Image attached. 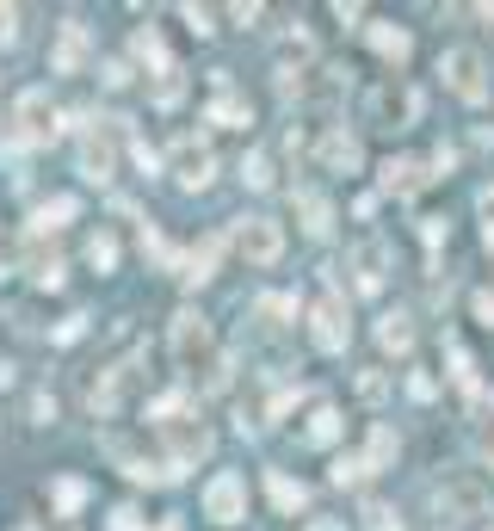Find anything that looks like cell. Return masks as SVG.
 I'll use <instances>...</instances> for the list:
<instances>
[{"instance_id": "6da1fadb", "label": "cell", "mask_w": 494, "mask_h": 531, "mask_svg": "<svg viewBox=\"0 0 494 531\" xmlns=\"http://www.w3.org/2000/svg\"><path fill=\"white\" fill-rule=\"evenodd\" d=\"M167 346H173V359H180V371L198 377V389H223V383H229V359L217 352V334H210V322H204L198 309H180V315H173Z\"/></svg>"}, {"instance_id": "7a4b0ae2", "label": "cell", "mask_w": 494, "mask_h": 531, "mask_svg": "<svg viewBox=\"0 0 494 531\" xmlns=\"http://www.w3.org/2000/svg\"><path fill=\"white\" fill-rule=\"evenodd\" d=\"M155 427H161V439L173 451V470H186V464H198V457H210V427H204L198 414H186L180 396L155 402Z\"/></svg>"}, {"instance_id": "3957f363", "label": "cell", "mask_w": 494, "mask_h": 531, "mask_svg": "<svg viewBox=\"0 0 494 531\" xmlns=\"http://www.w3.org/2000/svg\"><path fill=\"white\" fill-rule=\"evenodd\" d=\"M488 501H494V488H488L476 470H451V476L433 488V507H439L445 525H451V519H476V513H488Z\"/></svg>"}, {"instance_id": "277c9868", "label": "cell", "mask_w": 494, "mask_h": 531, "mask_svg": "<svg viewBox=\"0 0 494 531\" xmlns=\"http://www.w3.org/2000/svg\"><path fill=\"white\" fill-rule=\"evenodd\" d=\"M420 118V93L408 87V81H377L371 93H365V124H377V130H408Z\"/></svg>"}, {"instance_id": "5b68a950", "label": "cell", "mask_w": 494, "mask_h": 531, "mask_svg": "<svg viewBox=\"0 0 494 531\" xmlns=\"http://www.w3.org/2000/svg\"><path fill=\"white\" fill-rule=\"evenodd\" d=\"M235 254L247 266H278V254H285V229H278L272 217H241L235 223Z\"/></svg>"}, {"instance_id": "8992f818", "label": "cell", "mask_w": 494, "mask_h": 531, "mask_svg": "<svg viewBox=\"0 0 494 531\" xmlns=\"http://www.w3.org/2000/svg\"><path fill=\"white\" fill-rule=\"evenodd\" d=\"M439 75H445V87L464 99V105H482L488 99V68H482L476 50H445L439 56Z\"/></svg>"}, {"instance_id": "52a82bcc", "label": "cell", "mask_w": 494, "mask_h": 531, "mask_svg": "<svg viewBox=\"0 0 494 531\" xmlns=\"http://www.w3.org/2000/svg\"><path fill=\"white\" fill-rule=\"evenodd\" d=\"M13 124H19V143H50L56 136V105L44 87H25L19 105H13Z\"/></svg>"}, {"instance_id": "ba28073f", "label": "cell", "mask_w": 494, "mask_h": 531, "mask_svg": "<svg viewBox=\"0 0 494 531\" xmlns=\"http://www.w3.org/2000/svg\"><path fill=\"white\" fill-rule=\"evenodd\" d=\"M167 167H173V180H180L186 192H204L210 173H217V155H210L198 136H180V143H173V155H167Z\"/></svg>"}, {"instance_id": "9c48e42d", "label": "cell", "mask_w": 494, "mask_h": 531, "mask_svg": "<svg viewBox=\"0 0 494 531\" xmlns=\"http://www.w3.org/2000/svg\"><path fill=\"white\" fill-rule=\"evenodd\" d=\"M346 272H352V285H359L365 297H377V291H383V278H390V247H383V235H365L359 247H352Z\"/></svg>"}, {"instance_id": "30bf717a", "label": "cell", "mask_w": 494, "mask_h": 531, "mask_svg": "<svg viewBox=\"0 0 494 531\" xmlns=\"http://www.w3.org/2000/svg\"><path fill=\"white\" fill-rule=\"evenodd\" d=\"M204 513L217 519V525H235V519L247 513V482H241L235 470H223V476H210V488H204Z\"/></svg>"}, {"instance_id": "8fae6325", "label": "cell", "mask_w": 494, "mask_h": 531, "mask_svg": "<svg viewBox=\"0 0 494 531\" xmlns=\"http://www.w3.org/2000/svg\"><path fill=\"white\" fill-rule=\"evenodd\" d=\"M130 383H136V365H130V359L112 365V371H99V383L87 389V408H93L99 420H112V414L124 408V396H130Z\"/></svg>"}, {"instance_id": "7c38bea8", "label": "cell", "mask_w": 494, "mask_h": 531, "mask_svg": "<svg viewBox=\"0 0 494 531\" xmlns=\"http://www.w3.org/2000/svg\"><path fill=\"white\" fill-rule=\"evenodd\" d=\"M309 334H315V346H322V352H346V340H352L346 303L340 297H322V303H315V315H309Z\"/></svg>"}, {"instance_id": "4fadbf2b", "label": "cell", "mask_w": 494, "mask_h": 531, "mask_svg": "<svg viewBox=\"0 0 494 531\" xmlns=\"http://www.w3.org/2000/svg\"><path fill=\"white\" fill-rule=\"evenodd\" d=\"M315 155H322V167L328 173H359V136H352V130H328L322 136V143H315Z\"/></svg>"}, {"instance_id": "5bb4252c", "label": "cell", "mask_w": 494, "mask_h": 531, "mask_svg": "<svg viewBox=\"0 0 494 531\" xmlns=\"http://www.w3.org/2000/svg\"><path fill=\"white\" fill-rule=\"evenodd\" d=\"M377 180H383V192H396V198H414L420 186H427V180H433V173H427V167H420V161H408V155H402V161L390 155V161H383V167H377Z\"/></svg>"}, {"instance_id": "9a60e30c", "label": "cell", "mask_w": 494, "mask_h": 531, "mask_svg": "<svg viewBox=\"0 0 494 531\" xmlns=\"http://www.w3.org/2000/svg\"><path fill=\"white\" fill-rule=\"evenodd\" d=\"M81 180H93V186L112 180V136H105V130L81 136Z\"/></svg>"}, {"instance_id": "2e32d148", "label": "cell", "mask_w": 494, "mask_h": 531, "mask_svg": "<svg viewBox=\"0 0 494 531\" xmlns=\"http://www.w3.org/2000/svg\"><path fill=\"white\" fill-rule=\"evenodd\" d=\"M346 93V75L340 68H309V75H297V99L303 105H334Z\"/></svg>"}, {"instance_id": "e0dca14e", "label": "cell", "mask_w": 494, "mask_h": 531, "mask_svg": "<svg viewBox=\"0 0 494 531\" xmlns=\"http://www.w3.org/2000/svg\"><path fill=\"white\" fill-rule=\"evenodd\" d=\"M81 62H87V25H62V38L50 50V68L56 75H81Z\"/></svg>"}, {"instance_id": "ac0fdd59", "label": "cell", "mask_w": 494, "mask_h": 531, "mask_svg": "<svg viewBox=\"0 0 494 531\" xmlns=\"http://www.w3.org/2000/svg\"><path fill=\"white\" fill-rule=\"evenodd\" d=\"M210 124H229V130H247V124H254L247 99L229 93V75H223V68H217V105H210Z\"/></svg>"}, {"instance_id": "d6986e66", "label": "cell", "mask_w": 494, "mask_h": 531, "mask_svg": "<svg viewBox=\"0 0 494 531\" xmlns=\"http://www.w3.org/2000/svg\"><path fill=\"white\" fill-rule=\"evenodd\" d=\"M377 346L396 352V359H408V352H414V322H408V315H383V322H377Z\"/></svg>"}, {"instance_id": "ffe728a7", "label": "cell", "mask_w": 494, "mask_h": 531, "mask_svg": "<svg viewBox=\"0 0 494 531\" xmlns=\"http://www.w3.org/2000/svg\"><path fill=\"white\" fill-rule=\"evenodd\" d=\"M297 217H303L309 235H328V229H334V204H328L322 192H297Z\"/></svg>"}, {"instance_id": "44dd1931", "label": "cell", "mask_w": 494, "mask_h": 531, "mask_svg": "<svg viewBox=\"0 0 494 531\" xmlns=\"http://www.w3.org/2000/svg\"><path fill=\"white\" fill-rule=\"evenodd\" d=\"M266 494H272V507H278V513L309 507V488H303V482H291L285 470H272V476H266Z\"/></svg>"}, {"instance_id": "7402d4cb", "label": "cell", "mask_w": 494, "mask_h": 531, "mask_svg": "<svg viewBox=\"0 0 494 531\" xmlns=\"http://www.w3.org/2000/svg\"><path fill=\"white\" fill-rule=\"evenodd\" d=\"M371 50L383 56V62H408V50H414V38L402 25H371Z\"/></svg>"}, {"instance_id": "603a6c76", "label": "cell", "mask_w": 494, "mask_h": 531, "mask_svg": "<svg viewBox=\"0 0 494 531\" xmlns=\"http://www.w3.org/2000/svg\"><path fill=\"white\" fill-rule=\"evenodd\" d=\"M50 501H56V513H62V519H68V513H81V507H87V482H81V476H56Z\"/></svg>"}, {"instance_id": "cb8c5ba5", "label": "cell", "mask_w": 494, "mask_h": 531, "mask_svg": "<svg viewBox=\"0 0 494 531\" xmlns=\"http://www.w3.org/2000/svg\"><path fill=\"white\" fill-rule=\"evenodd\" d=\"M217 247H223V241H217V235H210L204 247H192V254H186V272H180V278H186V285H204V278H210V266H217Z\"/></svg>"}, {"instance_id": "d4e9b609", "label": "cell", "mask_w": 494, "mask_h": 531, "mask_svg": "<svg viewBox=\"0 0 494 531\" xmlns=\"http://www.w3.org/2000/svg\"><path fill=\"white\" fill-rule=\"evenodd\" d=\"M68 217H75V198H50V204H38V217H31V229H62Z\"/></svg>"}, {"instance_id": "484cf974", "label": "cell", "mask_w": 494, "mask_h": 531, "mask_svg": "<svg viewBox=\"0 0 494 531\" xmlns=\"http://www.w3.org/2000/svg\"><path fill=\"white\" fill-rule=\"evenodd\" d=\"M303 439H309V445H334V439H340V414L322 402V408H315V420H309V433H303Z\"/></svg>"}, {"instance_id": "4316f807", "label": "cell", "mask_w": 494, "mask_h": 531, "mask_svg": "<svg viewBox=\"0 0 494 531\" xmlns=\"http://www.w3.org/2000/svg\"><path fill=\"white\" fill-rule=\"evenodd\" d=\"M390 457H396V433L377 420V427H371V451H365V470H383Z\"/></svg>"}, {"instance_id": "83f0119b", "label": "cell", "mask_w": 494, "mask_h": 531, "mask_svg": "<svg viewBox=\"0 0 494 531\" xmlns=\"http://www.w3.org/2000/svg\"><path fill=\"white\" fill-rule=\"evenodd\" d=\"M136 56H143V62L155 68V75H161V68H173V62H167V50H161V31H155V25L136 31Z\"/></svg>"}, {"instance_id": "f1b7e54d", "label": "cell", "mask_w": 494, "mask_h": 531, "mask_svg": "<svg viewBox=\"0 0 494 531\" xmlns=\"http://www.w3.org/2000/svg\"><path fill=\"white\" fill-rule=\"evenodd\" d=\"M87 266H93V272H112V266H118V241L105 235V229L87 241Z\"/></svg>"}, {"instance_id": "f546056e", "label": "cell", "mask_w": 494, "mask_h": 531, "mask_svg": "<svg viewBox=\"0 0 494 531\" xmlns=\"http://www.w3.org/2000/svg\"><path fill=\"white\" fill-rule=\"evenodd\" d=\"M180 93H186L180 68H161V75H155V105H180Z\"/></svg>"}, {"instance_id": "4dcf8cb0", "label": "cell", "mask_w": 494, "mask_h": 531, "mask_svg": "<svg viewBox=\"0 0 494 531\" xmlns=\"http://www.w3.org/2000/svg\"><path fill=\"white\" fill-rule=\"evenodd\" d=\"M241 180L254 186V192H266V186H272V161H266V155H247V161H241Z\"/></svg>"}, {"instance_id": "1f68e13d", "label": "cell", "mask_w": 494, "mask_h": 531, "mask_svg": "<svg viewBox=\"0 0 494 531\" xmlns=\"http://www.w3.org/2000/svg\"><path fill=\"white\" fill-rule=\"evenodd\" d=\"M365 531H402L396 507H383V501H371V507H365Z\"/></svg>"}, {"instance_id": "d6a6232c", "label": "cell", "mask_w": 494, "mask_h": 531, "mask_svg": "<svg viewBox=\"0 0 494 531\" xmlns=\"http://www.w3.org/2000/svg\"><path fill=\"white\" fill-rule=\"evenodd\" d=\"M359 396H365V402H383V396H390V377H383V371H365V377H359Z\"/></svg>"}, {"instance_id": "836d02e7", "label": "cell", "mask_w": 494, "mask_h": 531, "mask_svg": "<svg viewBox=\"0 0 494 531\" xmlns=\"http://www.w3.org/2000/svg\"><path fill=\"white\" fill-rule=\"evenodd\" d=\"M470 309H476V322H482V328H494V285H482V291L470 297Z\"/></svg>"}, {"instance_id": "e575fe53", "label": "cell", "mask_w": 494, "mask_h": 531, "mask_svg": "<svg viewBox=\"0 0 494 531\" xmlns=\"http://www.w3.org/2000/svg\"><path fill=\"white\" fill-rule=\"evenodd\" d=\"M291 309H297L291 297H260V315H266V322H272V328H278V315H291Z\"/></svg>"}, {"instance_id": "d590c367", "label": "cell", "mask_w": 494, "mask_h": 531, "mask_svg": "<svg viewBox=\"0 0 494 531\" xmlns=\"http://www.w3.org/2000/svg\"><path fill=\"white\" fill-rule=\"evenodd\" d=\"M0 44H19V7H0Z\"/></svg>"}, {"instance_id": "8d00e7d4", "label": "cell", "mask_w": 494, "mask_h": 531, "mask_svg": "<svg viewBox=\"0 0 494 531\" xmlns=\"http://www.w3.org/2000/svg\"><path fill=\"white\" fill-rule=\"evenodd\" d=\"M445 235H451V223H445V217H427V223H420V241H427V247H439Z\"/></svg>"}, {"instance_id": "74e56055", "label": "cell", "mask_w": 494, "mask_h": 531, "mask_svg": "<svg viewBox=\"0 0 494 531\" xmlns=\"http://www.w3.org/2000/svg\"><path fill=\"white\" fill-rule=\"evenodd\" d=\"M365 476V457H340L334 464V482H359Z\"/></svg>"}, {"instance_id": "f35d334b", "label": "cell", "mask_w": 494, "mask_h": 531, "mask_svg": "<svg viewBox=\"0 0 494 531\" xmlns=\"http://www.w3.org/2000/svg\"><path fill=\"white\" fill-rule=\"evenodd\" d=\"M186 25L198 31V38H210V31H217V25H210V7H186Z\"/></svg>"}, {"instance_id": "ab89813d", "label": "cell", "mask_w": 494, "mask_h": 531, "mask_svg": "<svg viewBox=\"0 0 494 531\" xmlns=\"http://www.w3.org/2000/svg\"><path fill=\"white\" fill-rule=\"evenodd\" d=\"M81 328H87V315H68V322L56 328V346H68V340H81Z\"/></svg>"}, {"instance_id": "60d3db41", "label": "cell", "mask_w": 494, "mask_h": 531, "mask_svg": "<svg viewBox=\"0 0 494 531\" xmlns=\"http://www.w3.org/2000/svg\"><path fill=\"white\" fill-rule=\"evenodd\" d=\"M112 531H143V525H136V513H130V507H118V513H112Z\"/></svg>"}, {"instance_id": "b9f144b4", "label": "cell", "mask_w": 494, "mask_h": 531, "mask_svg": "<svg viewBox=\"0 0 494 531\" xmlns=\"http://www.w3.org/2000/svg\"><path fill=\"white\" fill-rule=\"evenodd\" d=\"M13 272V247H0V278H7Z\"/></svg>"}, {"instance_id": "7bdbcfd3", "label": "cell", "mask_w": 494, "mask_h": 531, "mask_svg": "<svg viewBox=\"0 0 494 531\" xmlns=\"http://www.w3.org/2000/svg\"><path fill=\"white\" fill-rule=\"evenodd\" d=\"M315 531H346V525H340V519H322V525H315Z\"/></svg>"}, {"instance_id": "ee69618b", "label": "cell", "mask_w": 494, "mask_h": 531, "mask_svg": "<svg viewBox=\"0 0 494 531\" xmlns=\"http://www.w3.org/2000/svg\"><path fill=\"white\" fill-rule=\"evenodd\" d=\"M161 531H180V519H161Z\"/></svg>"}, {"instance_id": "f6af8a7d", "label": "cell", "mask_w": 494, "mask_h": 531, "mask_svg": "<svg viewBox=\"0 0 494 531\" xmlns=\"http://www.w3.org/2000/svg\"><path fill=\"white\" fill-rule=\"evenodd\" d=\"M482 241H488V254H494V223H488V235H482Z\"/></svg>"}, {"instance_id": "bcb514c9", "label": "cell", "mask_w": 494, "mask_h": 531, "mask_svg": "<svg viewBox=\"0 0 494 531\" xmlns=\"http://www.w3.org/2000/svg\"><path fill=\"white\" fill-rule=\"evenodd\" d=\"M19 531H38V525H19Z\"/></svg>"}]
</instances>
